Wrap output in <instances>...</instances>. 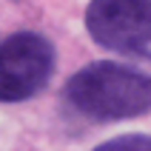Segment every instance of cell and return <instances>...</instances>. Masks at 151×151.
<instances>
[{
	"label": "cell",
	"instance_id": "1",
	"mask_svg": "<svg viewBox=\"0 0 151 151\" xmlns=\"http://www.w3.org/2000/svg\"><path fill=\"white\" fill-rule=\"evenodd\" d=\"M71 109L91 120H126L151 109V57L97 60L66 86Z\"/></svg>",
	"mask_w": 151,
	"mask_h": 151
},
{
	"label": "cell",
	"instance_id": "2",
	"mask_svg": "<svg viewBox=\"0 0 151 151\" xmlns=\"http://www.w3.org/2000/svg\"><path fill=\"white\" fill-rule=\"evenodd\" d=\"M54 49L43 34L17 32L0 46V103L29 100L49 83Z\"/></svg>",
	"mask_w": 151,
	"mask_h": 151
},
{
	"label": "cell",
	"instance_id": "3",
	"mask_svg": "<svg viewBox=\"0 0 151 151\" xmlns=\"http://www.w3.org/2000/svg\"><path fill=\"white\" fill-rule=\"evenodd\" d=\"M86 29L103 49L137 54L151 43V0H91Z\"/></svg>",
	"mask_w": 151,
	"mask_h": 151
},
{
	"label": "cell",
	"instance_id": "4",
	"mask_svg": "<svg viewBox=\"0 0 151 151\" xmlns=\"http://www.w3.org/2000/svg\"><path fill=\"white\" fill-rule=\"evenodd\" d=\"M91 151H151V137L148 134H123L109 143H100Z\"/></svg>",
	"mask_w": 151,
	"mask_h": 151
}]
</instances>
